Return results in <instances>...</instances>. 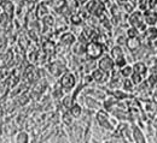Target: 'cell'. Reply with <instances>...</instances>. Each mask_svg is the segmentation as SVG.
Listing matches in <instances>:
<instances>
[{
  "instance_id": "obj_1",
  "label": "cell",
  "mask_w": 157,
  "mask_h": 143,
  "mask_svg": "<svg viewBox=\"0 0 157 143\" xmlns=\"http://www.w3.org/2000/svg\"><path fill=\"white\" fill-rule=\"evenodd\" d=\"M104 53V48H103V43H100L98 41H90L86 45V55L88 57V59H99Z\"/></svg>"
},
{
  "instance_id": "obj_2",
  "label": "cell",
  "mask_w": 157,
  "mask_h": 143,
  "mask_svg": "<svg viewBox=\"0 0 157 143\" xmlns=\"http://www.w3.org/2000/svg\"><path fill=\"white\" fill-rule=\"evenodd\" d=\"M104 4L99 0H90L87 1V5H86V11L88 13H91L92 16L94 17H101L103 12H104Z\"/></svg>"
},
{
  "instance_id": "obj_3",
  "label": "cell",
  "mask_w": 157,
  "mask_h": 143,
  "mask_svg": "<svg viewBox=\"0 0 157 143\" xmlns=\"http://www.w3.org/2000/svg\"><path fill=\"white\" fill-rule=\"evenodd\" d=\"M59 83H60V85H62V88L64 89L65 93H70V90H73L75 84H76V80H75V76L71 72H64L60 76V82Z\"/></svg>"
},
{
  "instance_id": "obj_4",
  "label": "cell",
  "mask_w": 157,
  "mask_h": 143,
  "mask_svg": "<svg viewBox=\"0 0 157 143\" xmlns=\"http://www.w3.org/2000/svg\"><path fill=\"white\" fill-rule=\"evenodd\" d=\"M96 120H97L100 127H103L105 130H113V125L109 120V116H108V113L105 111L99 109L98 112L96 113Z\"/></svg>"
},
{
  "instance_id": "obj_5",
  "label": "cell",
  "mask_w": 157,
  "mask_h": 143,
  "mask_svg": "<svg viewBox=\"0 0 157 143\" xmlns=\"http://www.w3.org/2000/svg\"><path fill=\"white\" fill-rule=\"evenodd\" d=\"M97 66L100 67L101 70L106 71L110 73V71L115 67V60L113 59V57H109V55H101L100 59L97 63Z\"/></svg>"
},
{
  "instance_id": "obj_6",
  "label": "cell",
  "mask_w": 157,
  "mask_h": 143,
  "mask_svg": "<svg viewBox=\"0 0 157 143\" xmlns=\"http://www.w3.org/2000/svg\"><path fill=\"white\" fill-rule=\"evenodd\" d=\"M92 78H93V81L99 83V84H103V83H106L108 80H109V72H106V71H104V70H101L100 67H97V69H94L93 71H92Z\"/></svg>"
},
{
  "instance_id": "obj_7",
  "label": "cell",
  "mask_w": 157,
  "mask_h": 143,
  "mask_svg": "<svg viewBox=\"0 0 157 143\" xmlns=\"http://www.w3.org/2000/svg\"><path fill=\"white\" fill-rule=\"evenodd\" d=\"M143 15L140 13V12H134L131 17H129V23L132 24V27L133 28H140L141 30H144V24H143Z\"/></svg>"
},
{
  "instance_id": "obj_8",
  "label": "cell",
  "mask_w": 157,
  "mask_h": 143,
  "mask_svg": "<svg viewBox=\"0 0 157 143\" xmlns=\"http://www.w3.org/2000/svg\"><path fill=\"white\" fill-rule=\"evenodd\" d=\"M48 70H50L51 75H53V76L58 77V76H60V73L63 75V71H64V66H63L60 63H58V61H55V63H51V64H50V66H48Z\"/></svg>"
},
{
  "instance_id": "obj_9",
  "label": "cell",
  "mask_w": 157,
  "mask_h": 143,
  "mask_svg": "<svg viewBox=\"0 0 157 143\" xmlns=\"http://www.w3.org/2000/svg\"><path fill=\"white\" fill-rule=\"evenodd\" d=\"M75 36H74V34H71V33H64L62 36H60V42H62V45H65V46H68V47H70V46H73L74 43H75Z\"/></svg>"
},
{
  "instance_id": "obj_10",
  "label": "cell",
  "mask_w": 157,
  "mask_h": 143,
  "mask_svg": "<svg viewBox=\"0 0 157 143\" xmlns=\"http://www.w3.org/2000/svg\"><path fill=\"white\" fill-rule=\"evenodd\" d=\"M71 51H73V53L75 55H86V43L78 41V43L73 45Z\"/></svg>"
},
{
  "instance_id": "obj_11",
  "label": "cell",
  "mask_w": 157,
  "mask_h": 143,
  "mask_svg": "<svg viewBox=\"0 0 157 143\" xmlns=\"http://www.w3.org/2000/svg\"><path fill=\"white\" fill-rule=\"evenodd\" d=\"M144 20L145 23L149 25H154L157 23V12L155 11H146L144 13Z\"/></svg>"
},
{
  "instance_id": "obj_12",
  "label": "cell",
  "mask_w": 157,
  "mask_h": 143,
  "mask_svg": "<svg viewBox=\"0 0 157 143\" xmlns=\"http://www.w3.org/2000/svg\"><path fill=\"white\" fill-rule=\"evenodd\" d=\"M146 71H147V67H146L145 64H143V63H136L134 66H133V72L139 73V75L143 76V77L146 75Z\"/></svg>"
},
{
  "instance_id": "obj_13",
  "label": "cell",
  "mask_w": 157,
  "mask_h": 143,
  "mask_svg": "<svg viewBox=\"0 0 157 143\" xmlns=\"http://www.w3.org/2000/svg\"><path fill=\"white\" fill-rule=\"evenodd\" d=\"M126 45L128 46V48L131 51H136V49L139 48V46H140V41H139V39H137V36L136 38H128Z\"/></svg>"
},
{
  "instance_id": "obj_14",
  "label": "cell",
  "mask_w": 157,
  "mask_h": 143,
  "mask_svg": "<svg viewBox=\"0 0 157 143\" xmlns=\"http://www.w3.org/2000/svg\"><path fill=\"white\" fill-rule=\"evenodd\" d=\"M111 57H113L114 60H117L120 58L124 57L123 51H122V48H121L120 46H114V47L111 48Z\"/></svg>"
},
{
  "instance_id": "obj_15",
  "label": "cell",
  "mask_w": 157,
  "mask_h": 143,
  "mask_svg": "<svg viewBox=\"0 0 157 143\" xmlns=\"http://www.w3.org/2000/svg\"><path fill=\"white\" fill-rule=\"evenodd\" d=\"M44 52H45L47 55L53 54V53L56 52V46H55V43L51 42V41H46V42L44 43Z\"/></svg>"
},
{
  "instance_id": "obj_16",
  "label": "cell",
  "mask_w": 157,
  "mask_h": 143,
  "mask_svg": "<svg viewBox=\"0 0 157 143\" xmlns=\"http://www.w3.org/2000/svg\"><path fill=\"white\" fill-rule=\"evenodd\" d=\"M69 112L71 113V116H73L74 118H80L81 114H82V108H81V106H80L78 103H74V105L70 107Z\"/></svg>"
},
{
  "instance_id": "obj_17",
  "label": "cell",
  "mask_w": 157,
  "mask_h": 143,
  "mask_svg": "<svg viewBox=\"0 0 157 143\" xmlns=\"http://www.w3.org/2000/svg\"><path fill=\"white\" fill-rule=\"evenodd\" d=\"M29 135L27 131H18L16 135V142L18 143H27L29 142Z\"/></svg>"
},
{
  "instance_id": "obj_18",
  "label": "cell",
  "mask_w": 157,
  "mask_h": 143,
  "mask_svg": "<svg viewBox=\"0 0 157 143\" xmlns=\"http://www.w3.org/2000/svg\"><path fill=\"white\" fill-rule=\"evenodd\" d=\"M62 105L65 107V109H70V107L74 105V96L73 95H67L63 98Z\"/></svg>"
},
{
  "instance_id": "obj_19",
  "label": "cell",
  "mask_w": 157,
  "mask_h": 143,
  "mask_svg": "<svg viewBox=\"0 0 157 143\" xmlns=\"http://www.w3.org/2000/svg\"><path fill=\"white\" fill-rule=\"evenodd\" d=\"M47 15H48V10H47L46 5L45 4H40L39 6H38V9H36V16L39 18H44Z\"/></svg>"
},
{
  "instance_id": "obj_20",
  "label": "cell",
  "mask_w": 157,
  "mask_h": 143,
  "mask_svg": "<svg viewBox=\"0 0 157 143\" xmlns=\"http://www.w3.org/2000/svg\"><path fill=\"white\" fill-rule=\"evenodd\" d=\"M120 71H121V76H123V77H131L132 73H133V67L126 64L124 66L120 67Z\"/></svg>"
},
{
  "instance_id": "obj_21",
  "label": "cell",
  "mask_w": 157,
  "mask_h": 143,
  "mask_svg": "<svg viewBox=\"0 0 157 143\" xmlns=\"http://www.w3.org/2000/svg\"><path fill=\"white\" fill-rule=\"evenodd\" d=\"M62 119H63V123H64L65 125H71L73 122H74V117L71 116V113L69 112V109H68L67 112H64V113H63Z\"/></svg>"
},
{
  "instance_id": "obj_22",
  "label": "cell",
  "mask_w": 157,
  "mask_h": 143,
  "mask_svg": "<svg viewBox=\"0 0 157 143\" xmlns=\"http://www.w3.org/2000/svg\"><path fill=\"white\" fill-rule=\"evenodd\" d=\"M133 136H134V141H136V142H145V138H144L141 131H140L138 127H134V129H133Z\"/></svg>"
},
{
  "instance_id": "obj_23",
  "label": "cell",
  "mask_w": 157,
  "mask_h": 143,
  "mask_svg": "<svg viewBox=\"0 0 157 143\" xmlns=\"http://www.w3.org/2000/svg\"><path fill=\"white\" fill-rule=\"evenodd\" d=\"M156 36H157V29L156 28H150V29H147V31H145V38H146V39L154 40Z\"/></svg>"
},
{
  "instance_id": "obj_24",
  "label": "cell",
  "mask_w": 157,
  "mask_h": 143,
  "mask_svg": "<svg viewBox=\"0 0 157 143\" xmlns=\"http://www.w3.org/2000/svg\"><path fill=\"white\" fill-rule=\"evenodd\" d=\"M70 22H71V24H74V25H78V24H81V22H82V16H81L80 13H74V15L70 16Z\"/></svg>"
},
{
  "instance_id": "obj_25",
  "label": "cell",
  "mask_w": 157,
  "mask_h": 143,
  "mask_svg": "<svg viewBox=\"0 0 157 143\" xmlns=\"http://www.w3.org/2000/svg\"><path fill=\"white\" fill-rule=\"evenodd\" d=\"M86 103H87V107L88 108H98V105H99L97 100H94V99H92L90 96L86 98Z\"/></svg>"
},
{
  "instance_id": "obj_26",
  "label": "cell",
  "mask_w": 157,
  "mask_h": 143,
  "mask_svg": "<svg viewBox=\"0 0 157 143\" xmlns=\"http://www.w3.org/2000/svg\"><path fill=\"white\" fill-rule=\"evenodd\" d=\"M42 23H44L47 28H51V27L53 25V23H55V20H53V17H52V16L47 15V16H45V17L42 18Z\"/></svg>"
},
{
  "instance_id": "obj_27",
  "label": "cell",
  "mask_w": 157,
  "mask_h": 143,
  "mask_svg": "<svg viewBox=\"0 0 157 143\" xmlns=\"http://www.w3.org/2000/svg\"><path fill=\"white\" fill-rule=\"evenodd\" d=\"M113 96H115L118 101H120V100H124V99L128 98V95H127L126 93L121 91V90H115V91H113Z\"/></svg>"
},
{
  "instance_id": "obj_28",
  "label": "cell",
  "mask_w": 157,
  "mask_h": 143,
  "mask_svg": "<svg viewBox=\"0 0 157 143\" xmlns=\"http://www.w3.org/2000/svg\"><path fill=\"white\" fill-rule=\"evenodd\" d=\"M133 82L132 80L129 81V80H124L123 82V88H124V90H128V91H133L134 90V88H133Z\"/></svg>"
},
{
  "instance_id": "obj_29",
  "label": "cell",
  "mask_w": 157,
  "mask_h": 143,
  "mask_svg": "<svg viewBox=\"0 0 157 143\" xmlns=\"http://www.w3.org/2000/svg\"><path fill=\"white\" fill-rule=\"evenodd\" d=\"M131 77H132V82H133L134 84H137V85L138 84H140L141 81H143V76H140L139 73H136V72H133Z\"/></svg>"
},
{
  "instance_id": "obj_30",
  "label": "cell",
  "mask_w": 157,
  "mask_h": 143,
  "mask_svg": "<svg viewBox=\"0 0 157 143\" xmlns=\"http://www.w3.org/2000/svg\"><path fill=\"white\" fill-rule=\"evenodd\" d=\"M127 36L128 38H136V36H138V29H136V28L128 29L127 30Z\"/></svg>"
},
{
  "instance_id": "obj_31",
  "label": "cell",
  "mask_w": 157,
  "mask_h": 143,
  "mask_svg": "<svg viewBox=\"0 0 157 143\" xmlns=\"http://www.w3.org/2000/svg\"><path fill=\"white\" fill-rule=\"evenodd\" d=\"M149 84L150 85H157V73H152L149 77Z\"/></svg>"
},
{
  "instance_id": "obj_32",
  "label": "cell",
  "mask_w": 157,
  "mask_h": 143,
  "mask_svg": "<svg viewBox=\"0 0 157 143\" xmlns=\"http://www.w3.org/2000/svg\"><path fill=\"white\" fill-rule=\"evenodd\" d=\"M127 63H126V59H124V57H122V58H120L117 60H115V65L118 66V67H122V66H124Z\"/></svg>"
},
{
  "instance_id": "obj_33",
  "label": "cell",
  "mask_w": 157,
  "mask_h": 143,
  "mask_svg": "<svg viewBox=\"0 0 157 143\" xmlns=\"http://www.w3.org/2000/svg\"><path fill=\"white\" fill-rule=\"evenodd\" d=\"M124 7H126V11L127 12H131L132 11V9H133V5L132 4H128V1L124 4Z\"/></svg>"
},
{
  "instance_id": "obj_34",
  "label": "cell",
  "mask_w": 157,
  "mask_h": 143,
  "mask_svg": "<svg viewBox=\"0 0 157 143\" xmlns=\"http://www.w3.org/2000/svg\"><path fill=\"white\" fill-rule=\"evenodd\" d=\"M117 43L118 45H123V43H127V41L124 40V36H120L117 39Z\"/></svg>"
},
{
  "instance_id": "obj_35",
  "label": "cell",
  "mask_w": 157,
  "mask_h": 143,
  "mask_svg": "<svg viewBox=\"0 0 157 143\" xmlns=\"http://www.w3.org/2000/svg\"><path fill=\"white\" fill-rule=\"evenodd\" d=\"M152 100H154V102H155V105L157 106V89L154 91V94H152Z\"/></svg>"
},
{
  "instance_id": "obj_36",
  "label": "cell",
  "mask_w": 157,
  "mask_h": 143,
  "mask_svg": "<svg viewBox=\"0 0 157 143\" xmlns=\"http://www.w3.org/2000/svg\"><path fill=\"white\" fill-rule=\"evenodd\" d=\"M117 1V4L118 5H124L127 1H129V0H116Z\"/></svg>"
},
{
  "instance_id": "obj_37",
  "label": "cell",
  "mask_w": 157,
  "mask_h": 143,
  "mask_svg": "<svg viewBox=\"0 0 157 143\" xmlns=\"http://www.w3.org/2000/svg\"><path fill=\"white\" fill-rule=\"evenodd\" d=\"M145 2H147V0H139V4H140V6H141V7H144V6H145Z\"/></svg>"
},
{
  "instance_id": "obj_38",
  "label": "cell",
  "mask_w": 157,
  "mask_h": 143,
  "mask_svg": "<svg viewBox=\"0 0 157 143\" xmlns=\"http://www.w3.org/2000/svg\"><path fill=\"white\" fill-rule=\"evenodd\" d=\"M154 47H155V48L157 49V36L155 38V39H154Z\"/></svg>"
},
{
  "instance_id": "obj_39",
  "label": "cell",
  "mask_w": 157,
  "mask_h": 143,
  "mask_svg": "<svg viewBox=\"0 0 157 143\" xmlns=\"http://www.w3.org/2000/svg\"><path fill=\"white\" fill-rule=\"evenodd\" d=\"M78 4H86L87 1H90V0H78Z\"/></svg>"
},
{
  "instance_id": "obj_40",
  "label": "cell",
  "mask_w": 157,
  "mask_h": 143,
  "mask_svg": "<svg viewBox=\"0 0 157 143\" xmlns=\"http://www.w3.org/2000/svg\"><path fill=\"white\" fill-rule=\"evenodd\" d=\"M155 67H156V71H157V61H156V64H155Z\"/></svg>"
}]
</instances>
